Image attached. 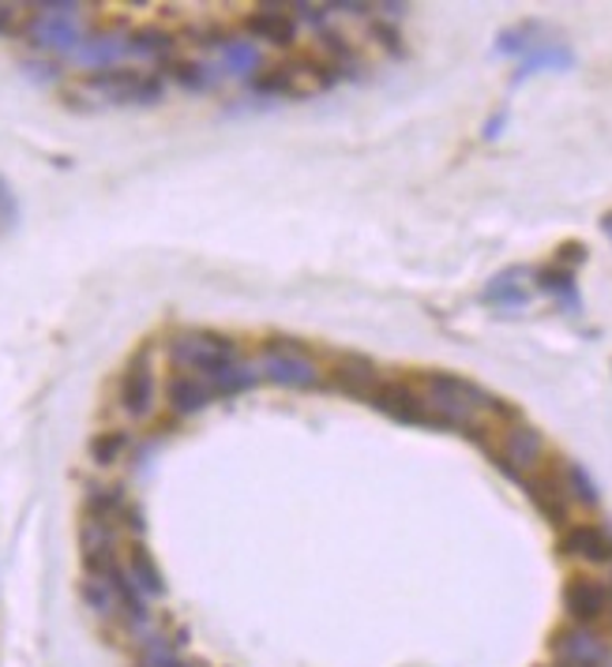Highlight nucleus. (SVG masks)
<instances>
[{
	"label": "nucleus",
	"mask_w": 612,
	"mask_h": 667,
	"mask_svg": "<svg viewBox=\"0 0 612 667\" xmlns=\"http://www.w3.org/2000/svg\"><path fill=\"white\" fill-rule=\"evenodd\" d=\"M132 450V436L120 428H109V431H98L95 439L87 442V454L95 465H102V469H109V465L125 461V454Z\"/></svg>",
	"instance_id": "nucleus-23"
},
{
	"label": "nucleus",
	"mask_w": 612,
	"mask_h": 667,
	"mask_svg": "<svg viewBox=\"0 0 612 667\" xmlns=\"http://www.w3.org/2000/svg\"><path fill=\"white\" fill-rule=\"evenodd\" d=\"M79 600H83L87 611H95L98 619H120V604H117V593L109 581L83 578L79 581Z\"/></svg>",
	"instance_id": "nucleus-24"
},
{
	"label": "nucleus",
	"mask_w": 612,
	"mask_h": 667,
	"mask_svg": "<svg viewBox=\"0 0 612 667\" xmlns=\"http://www.w3.org/2000/svg\"><path fill=\"white\" fill-rule=\"evenodd\" d=\"M530 281H534V270L530 267H507L485 281L481 300L500 311H519L530 305V297H534V286H530Z\"/></svg>",
	"instance_id": "nucleus-14"
},
{
	"label": "nucleus",
	"mask_w": 612,
	"mask_h": 667,
	"mask_svg": "<svg viewBox=\"0 0 612 667\" xmlns=\"http://www.w3.org/2000/svg\"><path fill=\"white\" fill-rule=\"evenodd\" d=\"M128 57V34H87L83 46L76 49L72 60L79 68L102 72V68H117Z\"/></svg>",
	"instance_id": "nucleus-19"
},
{
	"label": "nucleus",
	"mask_w": 612,
	"mask_h": 667,
	"mask_svg": "<svg viewBox=\"0 0 612 667\" xmlns=\"http://www.w3.org/2000/svg\"><path fill=\"white\" fill-rule=\"evenodd\" d=\"M245 30L253 38H259V42H270V46L286 49L297 38V16L289 12V8L264 4V8H256V12H248Z\"/></svg>",
	"instance_id": "nucleus-17"
},
{
	"label": "nucleus",
	"mask_w": 612,
	"mask_h": 667,
	"mask_svg": "<svg viewBox=\"0 0 612 667\" xmlns=\"http://www.w3.org/2000/svg\"><path fill=\"white\" fill-rule=\"evenodd\" d=\"M541 38H537V27L534 23H519V27H507L496 34V53L500 57H519L523 60L530 49H537Z\"/></svg>",
	"instance_id": "nucleus-25"
},
{
	"label": "nucleus",
	"mask_w": 612,
	"mask_h": 667,
	"mask_svg": "<svg viewBox=\"0 0 612 667\" xmlns=\"http://www.w3.org/2000/svg\"><path fill=\"white\" fill-rule=\"evenodd\" d=\"M125 570H128V578H132V585L147 596V600H150V596H166V574H162V566H158V559L150 555V548L144 540L128 544Z\"/></svg>",
	"instance_id": "nucleus-18"
},
{
	"label": "nucleus",
	"mask_w": 612,
	"mask_h": 667,
	"mask_svg": "<svg viewBox=\"0 0 612 667\" xmlns=\"http://www.w3.org/2000/svg\"><path fill=\"white\" fill-rule=\"evenodd\" d=\"M174 34L162 27H136L128 30V57L139 60H174Z\"/></svg>",
	"instance_id": "nucleus-22"
},
{
	"label": "nucleus",
	"mask_w": 612,
	"mask_h": 667,
	"mask_svg": "<svg viewBox=\"0 0 612 667\" xmlns=\"http://www.w3.org/2000/svg\"><path fill=\"white\" fill-rule=\"evenodd\" d=\"M210 46H215V53H218V60H223V68L229 76H253L256 79V72L264 68V53H259V46L248 42V38L223 34Z\"/></svg>",
	"instance_id": "nucleus-21"
},
{
	"label": "nucleus",
	"mask_w": 612,
	"mask_h": 667,
	"mask_svg": "<svg viewBox=\"0 0 612 667\" xmlns=\"http://www.w3.org/2000/svg\"><path fill=\"white\" fill-rule=\"evenodd\" d=\"M83 518H95V521H106V525H117L120 532H132V537H144L147 521H144V510L136 507L120 488H87L83 495Z\"/></svg>",
	"instance_id": "nucleus-11"
},
{
	"label": "nucleus",
	"mask_w": 612,
	"mask_h": 667,
	"mask_svg": "<svg viewBox=\"0 0 612 667\" xmlns=\"http://www.w3.org/2000/svg\"><path fill=\"white\" fill-rule=\"evenodd\" d=\"M571 68H575V53H571V46H564V42H541L537 49H530V53L519 60L515 87L526 83V79L541 76V72H571Z\"/></svg>",
	"instance_id": "nucleus-20"
},
{
	"label": "nucleus",
	"mask_w": 612,
	"mask_h": 667,
	"mask_svg": "<svg viewBox=\"0 0 612 667\" xmlns=\"http://www.w3.org/2000/svg\"><path fill=\"white\" fill-rule=\"evenodd\" d=\"M601 229H605V232H609V240H612V210H609L605 218H601Z\"/></svg>",
	"instance_id": "nucleus-30"
},
{
	"label": "nucleus",
	"mask_w": 612,
	"mask_h": 667,
	"mask_svg": "<svg viewBox=\"0 0 612 667\" xmlns=\"http://www.w3.org/2000/svg\"><path fill=\"white\" fill-rule=\"evenodd\" d=\"M481 447L488 450V458L496 461V469H504L507 477L519 484L526 477H534L541 465H545V436L523 417H515L511 424H504V428H496Z\"/></svg>",
	"instance_id": "nucleus-4"
},
{
	"label": "nucleus",
	"mask_w": 612,
	"mask_h": 667,
	"mask_svg": "<svg viewBox=\"0 0 612 667\" xmlns=\"http://www.w3.org/2000/svg\"><path fill=\"white\" fill-rule=\"evenodd\" d=\"M564 611L571 626H586V630H601L612 626V585L601 578H586L575 574L564 585Z\"/></svg>",
	"instance_id": "nucleus-7"
},
{
	"label": "nucleus",
	"mask_w": 612,
	"mask_h": 667,
	"mask_svg": "<svg viewBox=\"0 0 612 667\" xmlns=\"http://www.w3.org/2000/svg\"><path fill=\"white\" fill-rule=\"evenodd\" d=\"M523 488L530 495V502L545 514L553 525H564L567 529V518L571 510H575V502H571V491H567V480H564V461L560 465H541V469L534 472V477L523 480Z\"/></svg>",
	"instance_id": "nucleus-10"
},
{
	"label": "nucleus",
	"mask_w": 612,
	"mask_h": 667,
	"mask_svg": "<svg viewBox=\"0 0 612 667\" xmlns=\"http://www.w3.org/2000/svg\"><path fill=\"white\" fill-rule=\"evenodd\" d=\"M210 401H215V390H210L207 379L193 376V371H174V376L166 379V406L174 417H196V412H204Z\"/></svg>",
	"instance_id": "nucleus-15"
},
{
	"label": "nucleus",
	"mask_w": 612,
	"mask_h": 667,
	"mask_svg": "<svg viewBox=\"0 0 612 667\" xmlns=\"http://www.w3.org/2000/svg\"><path fill=\"white\" fill-rule=\"evenodd\" d=\"M169 76L185 90H207L215 83V72L207 64H199V60H169Z\"/></svg>",
	"instance_id": "nucleus-27"
},
{
	"label": "nucleus",
	"mask_w": 612,
	"mask_h": 667,
	"mask_svg": "<svg viewBox=\"0 0 612 667\" xmlns=\"http://www.w3.org/2000/svg\"><path fill=\"white\" fill-rule=\"evenodd\" d=\"M256 371H259V379L275 382V387H286V390H316V387H324V368H319V360L294 338L264 341Z\"/></svg>",
	"instance_id": "nucleus-5"
},
{
	"label": "nucleus",
	"mask_w": 612,
	"mask_h": 667,
	"mask_svg": "<svg viewBox=\"0 0 612 667\" xmlns=\"http://www.w3.org/2000/svg\"><path fill=\"white\" fill-rule=\"evenodd\" d=\"M327 376L338 390L349 394V398H357V401H368L373 398V390L384 382V376H379V364L373 357H365V352H335V360L327 364Z\"/></svg>",
	"instance_id": "nucleus-12"
},
{
	"label": "nucleus",
	"mask_w": 612,
	"mask_h": 667,
	"mask_svg": "<svg viewBox=\"0 0 612 667\" xmlns=\"http://www.w3.org/2000/svg\"><path fill=\"white\" fill-rule=\"evenodd\" d=\"M19 23H23V8H19V4H0V38L16 34Z\"/></svg>",
	"instance_id": "nucleus-29"
},
{
	"label": "nucleus",
	"mask_w": 612,
	"mask_h": 667,
	"mask_svg": "<svg viewBox=\"0 0 612 667\" xmlns=\"http://www.w3.org/2000/svg\"><path fill=\"white\" fill-rule=\"evenodd\" d=\"M560 551L575 563L609 566L612 563V529L601 521H571L560 537Z\"/></svg>",
	"instance_id": "nucleus-13"
},
{
	"label": "nucleus",
	"mask_w": 612,
	"mask_h": 667,
	"mask_svg": "<svg viewBox=\"0 0 612 667\" xmlns=\"http://www.w3.org/2000/svg\"><path fill=\"white\" fill-rule=\"evenodd\" d=\"M95 102L102 106H155L166 98V79L158 72H147V68H102V72H87L83 83Z\"/></svg>",
	"instance_id": "nucleus-3"
},
{
	"label": "nucleus",
	"mask_w": 612,
	"mask_h": 667,
	"mask_svg": "<svg viewBox=\"0 0 612 667\" xmlns=\"http://www.w3.org/2000/svg\"><path fill=\"white\" fill-rule=\"evenodd\" d=\"M166 357L177 371H193V376L210 382L240 364V349L234 338L218 330H177L166 341Z\"/></svg>",
	"instance_id": "nucleus-2"
},
{
	"label": "nucleus",
	"mask_w": 612,
	"mask_h": 667,
	"mask_svg": "<svg viewBox=\"0 0 612 667\" xmlns=\"http://www.w3.org/2000/svg\"><path fill=\"white\" fill-rule=\"evenodd\" d=\"M27 38L46 53L72 57L83 46V8L72 0H53V4H34L27 16Z\"/></svg>",
	"instance_id": "nucleus-6"
},
{
	"label": "nucleus",
	"mask_w": 612,
	"mask_h": 667,
	"mask_svg": "<svg viewBox=\"0 0 612 667\" xmlns=\"http://www.w3.org/2000/svg\"><path fill=\"white\" fill-rule=\"evenodd\" d=\"M368 406L379 409L384 417L398 420V424H409V428H436L433 424V412H428V401H425V390L421 382H409V379H384L379 387L373 390Z\"/></svg>",
	"instance_id": "nucleus-8"
},
{
	"label": "nucleus",
	"mask_w": 612,
	"mask_h": 667,
	"mask_svg": "<svg viewBox=\"0 0 612 667\" xmlns=\"http://www.w3.org/2000/svg\"><path fill=\"white\" fill-rule=\"evenodd\" d=\"M139 667H144V664H139Z\"/></svg>",
	"instance_id": "nucleus-31"
},
{
	"label": "nucleus",
	"mask_w": 612,
	"mask_h": 667,
	"mask_svg": "<svg viewBox=\"0 0 612 667\" xmlns=\"http://www.w3.org/2000/svg\"><path fill=\"white\" fill-rule=\"evenodd\" d=\"M564 480H567V491H571V502H575V507H598L601 491H598L594 477H590L583 465L564 461Z\"/></svg>",
	"instance_id": "nucleus-26"
},
{
	"label": "nucleus",
	"mask_w": 612,
	"mask_h": 667,
	"mask_svg": "<svg viewBox=\"0 0 612 667\" xmlns=\"http://www.w3.org/2000/svg\"><path fill=\"white\" fill-rule=\"evenodd\" d=\"M117 406L132 420H147L158 409V376L147 352H136L117 379Z\"/></svg>",
	"instance_id": "nucleus-9"
},
{
	"label": "nucleus",
	"mask_w": 612,
	"mask_h": 667,
	"mask_svg": "<svg viewBox=\"0 0 612 667\" xmlns=\"http://www.w3.org/2000/svg\"><path fill=\"white\" fill-rule=\"evenodd\" d=\"M417 382L425 390L436 428L463 431V436H474L477 442H485L496 428H504V424L519 417L515 406H507L493 390H485L481 382L466 376H455V371H425Z\"/></svg>",
	"instance_id": "nucleus-1"
},
{
	"label": "nucleus",
	"mask_w": 612,
	"mask_h": 667,
	"mask_svg": "<svg viewBox=\"0 0 612 667\" xmlns=\"http://www.w3.org/2000/svg\"><path fill=\"white\" fill-rule=\"evenodd\" d=\"M534 286L553 297L560 311L567 316H579L583 311V292H579V281H575V270L564 267V262H549V267H537L534 270Z\"/></svg>",
	"instance_id": "nucleus-16"
},
{
	"label": "nucleus",
	"mask_w": 612,
	"mask_h": 667,
	"mask_svg": "<svg viewBox=\"0 0 612 667\" xmlns=\"http://www.w3.org/2000/svg\"><path fill=\"white\" fill-rule=\"evenodd\" d=\"M16 226H19V199H16L12 180L0 173V237H8Z\"/></svg>",
	"instance_id": "nucleus-28"
}]
</instances>
